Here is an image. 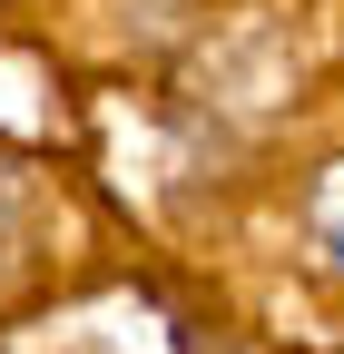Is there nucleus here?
I'll use <instances>...</instances> for the list:
<instances>
[{"instance_id": "1", "label": "nucleus", "mask_w": 344, "mask_h": 354, "mask_svg": "<svg viewBox=\"0 0 344 354\" xmlns=\"http://www.w3.org/2000/svg\"><path fill=\"white\" fill-rule=\"evenodd\" d=\"M305 236H315V256L344 276V158H334L315 187H305Z\"/></svg>"}]
</instances>
